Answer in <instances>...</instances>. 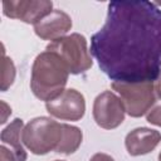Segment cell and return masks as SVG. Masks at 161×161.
<instances>
[{"label":"cell","mask_w":161,"mask_h":161,"mask_svg":"<svg viewBox=\"0 0 161 161\" xmlns=\"http://www.w3.org/2000/svg\"><path fill=\"white\" fill-rule=\"evenodd\" d=\"M91 53L113 82H155L161 70V3L111 1Z\"/></svg>","instance_id":"obj_1"},{"label":"cell","mask_w":161,"mask_h":161,"mask_svg":"<svg viewBox=\"0 0 161 161\" xmlns=\"http://www.w3.org/2000/svg\"><path fill=\"white\" fill-rule=\"evenodd\" d=\"M68 75L69 72L60 58L45 50L34 59L30 77L31 92L40 101H52L64 91Z\"/></svg>","instance_id":"obj_2"},{"label":"cell","mask_w":161,"mask_h":161,"mask_svg":"<svg viewBox=\"0 0 161 161\" xmlns=\"http://www.w3.org/2000/svg\"><path fill=\"white\" fill-rule=\"evenodd\" d=\"M64 137V123L49 117H35L23 128L21 141L34 155H47L50 151L58 152Z\"/></svg>","instance_id":"obj_3"},{"label":"cell","mask_w":161,"mask_h":161,"mask_svg":"<svg viewBox=\"0 0 161 161\" xmlns=\"http://www.w3.org/2000/svg\"><path fill=\"white\" fill-rule=\"evenodd\" d=\"M45 50L57 54L70 74L84 73L93 64L87 40L79 33H72L70 35L50 42Z\"/></svg>","instance_id":"obj_4"},{"label":"cell","mask_w":161,"mask_h":161,"mask_svg":"<svg viewBox=\"0 0 161 161\" xmlns=\"http://www.w3.org/2000/svg\"><path fill=\"white\" fill-rule=\"evenodd\" d=\"M112 89L119 94L126 113L131 117L146 114L156 102L152 80L146 82H112Z\"/></svg>","instance_id":"obj_5"},{"label":"cell","mask_w":161,"mask_h":161,"mask_svg":"<svg viewBox=\"0 0 161 161\" xmlns=\"http://www.w3.org/2000/svg\"><path fill=\"white\" fill-rule=\"evenodd\" d=\"M125 106L113 92L104 91L96 97L93 102V118L101 128H117L125 121Z\"/></svg>","instance_id":"obj_6"},{"label":"cell","mask_w":161,"mask_h":161,"mask_svg":"<svg viewBox=\"0 0 161 161\" xmlns=\"http://www.w3.org/2000/svg\"><path fill=\"white\" fill-rule=\"evenodd\" d=\"M48 113L62 121H79L86 113L84 96L74 88L64 89L58 97L45 102Z\"/></svg>","instance_id":"obj_7"},{"label":"cell","mask_w":161,"mask_h":161,"mask_svg":"<svg viewBox=\"0 0 161 161\" xmlns=\"http://www.w3.org/2000/svg\"><path fill=\"white\" fill-rule=\"evenodd\" d=\"M53 11V3L49 0H8L3 1V13L10 19H18L26 24L35 25Z\"/></svg>","instance_id":"obj_8"},{"label":"cell","mask_w":161,"mask_h":161,"mask_svg":"<svg viewBox=\"0 0 161 161\" xmlns=\"http://www.w3.org/2000/svg\"><path fill=\"white\" fill-rule=\"evenodd\" d=\"M72 29V19L63 10L55 9L34 25L35 34L43 40H57Z\"/></svg>","instance_id":"obj_9"},{"label":"cell","mask_w":161,"mask_h":161,"mask_svg":"<svg viewBox=\"0 0 161 161\" xmlns=\"http://www.w3.org/2000/svg\"><path fill=\"white\" fill-rule=\"evenodd\" d=\"M161 141V133L147 127H138L127 133L125 146L131 156H141L152 152Z\"/></svg>","instance_id":"obj_10"},{"label":"cell","mask_w":161,"mask_h":161,"mask_svg":"<svg viewBox=\"0 0 161 161\" xmlns=\"http://www.w3.org/2000/svg\"><path fill=\"white\" fill-rule=\"evenodd\" d=\"M23 128H24L23 119L15 118L1 131V136H0L3 145L9 146V150L14 153L16 161H26L28 158L26 151L21 145L23 141H20V133L23 132Z\"/></svg>","instance_id":"obj_11"},{"label":"cell","mask_w":161,"mask_h":161,"mask_svg":"<svg viewBox=\"0 0 161 161\" xmlns=\"http://www.w3.org/2000/svg\"><path fill=\"white\" fill-rule=\"evenodd\" d=\"M15 65L10 57L5 55V50L3 47V57H1V92H6L15 79Z\"/></svg>","instance_id":"obj_12"},{"label":"cell","mask_w":161,"mask_h":161,"mask_svg":"<svg viewBox=\"0 0 161 161\" xmlns=\"http://www.w3.org/2000/svg\"><path fill=\"white\" fill-rule=\"evenodd\" d=\"M146 119L148 123L161 127V99L153 103V106L146 113Z\"/></svg>","instance_id":"obj_13"},{"label":"cell","mask_w":161,"mask_h":161,"mask_svg":"<svg viewBox=\"0 0 161 161\" xmlns=\"http://www.w3.org/2000/svg\"><path fill=\"white\" fill-rule=\"evenodd\" d=\"M0 161H16L14 153L5 145H1L0 147Z\"/></svg>","instance_id":"obj_14"},{"label":"cell","mask_w":161,"mask_h":161,"mask_svg":"<svg viewBox=\"0 0 161 161\" xmlns=\"http://www.w3.org/2000/svg\"><path fill=\"white\" fill-rule=\"evenodd\" d=\"M89 161H114V158L107 153H103V152H98V153H94Z\"/></svg>","instance_id":"obj_15"},{"label":"cell","mask_w":161,"mask_h":161,"mask_svg":"<svg viewBox=\"0 0 161 161\" xmlns=\"http://www.w3.org/2000/svg\"><path fill=\"white\" fill-rule=\"evenodd\" d=\"M1 108H3V117H1V123H5L6 122V118L9 114H11V108L4 102L1 101Z\"/></svg>","instance_id":"obj_16"},{"label":"cell","mask_w":161,"mask_h":161,"mask_svg":"<svg viewBox=\"0 0 161 161\" xmlns=\"http://www.w3.org/2000/svg\"><path fill=\"white\" fill-rule=\"evenodd\" d=\"M153 86H155V93H156V96L161 99V70H160L156 80L153 82Z\"/></svg>","instance_id":"obj_17"},{"label":"cell","mask_w":161,"mask_h":161,"mask_svg":"<svg viewBox=\"0 0 161 161\" xmlns=\"http://www.w3.org/2000/svg\"><path fill=\"white\" fill-rule=\"evenodd\" d=\"M158 161H161V152H160V155H158Z\"/></svg>","instance_id":"obj_18"},{"label":"cell","mask_w":161,"mask_h":161,"mask_svg":"<svg viewBox=\"0 0 161 161\" xmlns=\"http://www.w3.org/2000/svg\"><path fill=\"white\" fill-rule=\"evenodd\" d=\"M54 161H63V160H54Z\"/></svg>","instance_id":"obj_19"}]
</instances>
